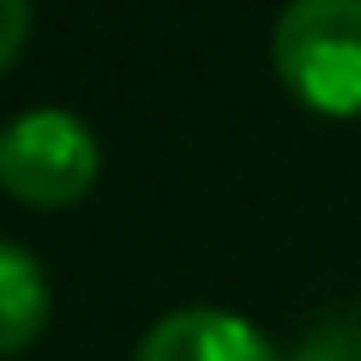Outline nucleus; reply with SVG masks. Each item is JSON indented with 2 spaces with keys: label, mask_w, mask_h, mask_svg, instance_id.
I'll list each match as a JSON object with an SVG mask.
<instances>
[{
  "label": "nucleus",
  "mask_w": 361,
  "mask_h": 361,
  "mask_svg": "<svg viewBox=\"0 0 361 361\" xmlns=\"http://www.w3.org/2000/svg\"><path fill=\"white\" fill-rule=\"evenodd\" d=\"M271 61L301 109L361 115V0H295L271 30Z\"/></svg>",
  "instance_id": "1"
},
{
  "label": "nucleus",
  "mask_w": 361,
  "mask_h": 361,
  "mask_svg": "<svg viewBox=\"0 0 361 361\" xmlns=\"http://www.w3.org/2000/svg\"><path fill=\"white\" fill-rule=\"evenodd\" d=\"M97 169H103L97 133L66 109H30L0 127V187L18 205L37 211L78 205L97 187Z\"/></svg>",
  "instance_id": "2"
},
{
  "label": "nucleus",
  "mask_w": 361,
  "mask_h": 361,
  "mask_svg": "<svg viewBox=\"0 0 361 361\" xmlns=\"http://www.w3.org/2000/svg\"><path fill=\"white\" fill-rule=\"evenodd\" d=\"M133 361H283L253 319L223 307H175L139 337Z\"/></svg>",
  "instance_id": "3"
},
{
  "label": "nucleus",
  "mask_w": 361,
  "mask_h": 361,
  "mask_svg": "<svg viewBox=\"0 0 361 361\" xmlns=\"http://www.w3.org/2000/svg\"><path fill=\"white\" fill-rule=\"evenodd\" d=\"M42 325H49V271L37 265V253L0 235V361L25 355Z\"/></svg>",
  "instance_id": "4"
},
{
  "label": "nucleus",
  "mask_w": 361,
  "mask_h": 361,
  "mask_svg": "<svg viewBox=\"0 0 361 361\" xmlns=\"http://www.w3.org/2000/svg\"><path fill=\"white\" fill-rule=\"evenodd\" d=\"M25 42H30V6L25 0H0V73L25 54Z\"/></svg>",
  "instance_id": "5"
}]
</instances>
